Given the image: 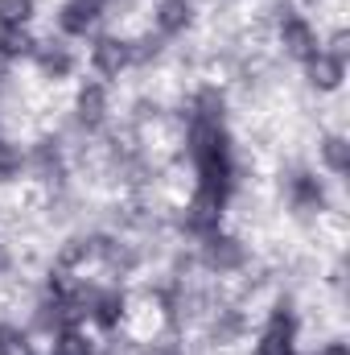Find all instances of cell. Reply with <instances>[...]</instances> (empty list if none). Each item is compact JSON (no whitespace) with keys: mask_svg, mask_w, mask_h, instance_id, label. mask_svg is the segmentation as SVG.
I'll return each instance as SVG.
<instances>
[{"mask_svg":"<svg viewBox=\"0 0 350 355\" xmlns=\"http://www.w3.org/2000/svg\"><path fill=\"white\" fill-rule=\"evenodd\" d=\"M297 79L309 95H334V91L347 87V58H334V54L317 50L305 62H297Z\"/></svg>","mask_w":350,"mask_h":355,"instance_id":"7a4b0ae2","label":"cell"},{"mask_svg":"<svg viewBox=\"0 0 350 355\" xmlns=\"http://www.w3.org/2000/svg\"><path fill=\"white\" fill-rule=\"evenodd\" d=\"M54 25L71 42H91L103 29V0H62L54 8Z\"/></svg>","mask_w":350,"mask_h":355,"instance_id":"3957f363","label":"cell"},{"mask_svg":"<svg viewBox=\"0 0 350 355\" xmlns=\"http://www.w3.org/2000/svg\"><path fill=\"white\" fill-rule=\"evenodd\" d=\"M149 21H153V29L161 33V37H181V33H190L194 29V21H198V8L190 4V0H153V8H149Z\"/></svg>","mask_w":350,"mask_h":355,"instance_id":"277c9868","label":"cell"},{"mask_svg":"<svg viewBox=\"0 0 350 355\" xmlns=\"http://www.w3.org/2000/svg\"><path fill=\"white\" fill-rule=\"evenodd\" d=\"M54 355H99V335L91 327H62L54 339Z\"/></svg>","mask_w":350,"mask_h":355,"instance_id":"5b68a950","label":"cell"},{"mask_svg":"<svg viewBox=\"0 0 350 355\" xmlns=\"http://www.w3.org/2000/svg\"><path fill=\"white\" fill-rule=\"evenodd\" d=\"M33 17H37V0H0V29L33 25Z\"/></svg>","mask_w":350,"mask_h":355,"instance_id":"8992f818","label":"cell"},{"mask_svg":"<svg viewBox=\"0 0 350 355\" xmlns=\"http://www.w3.org/2000/svg\"><path fill=\"white\" fill-rule=\"evenodd\" d=\"M83 71L99 83H116L124 75L136 71V54H132V42L116 37V33H95L87 46H83Z\"/></svg>","mask_w":350,"mask_h":355,"instance_id":"6da1fadb","label":"cell"}]
</instances>
